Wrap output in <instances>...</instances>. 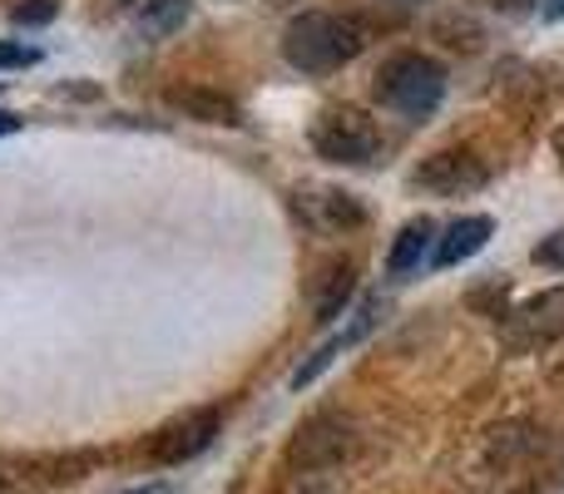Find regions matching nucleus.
Listing matches in <instances>:
<instances>
[{"label":"nucleus","mask_w":564,"mask_h":494,"mask_svg":"<svg viewBox=\"0 0 564 494\" xmlns=\"http://www.w3.org/2000/svg\"><path fill=\"white\" fill-rule=\"evenodd\" d=\"M377 105L401 119H426L446 99V69L431 55H391L377 69Z\"/></svg>","instance_id":"nucleus-2"},{"label":"nucleus","mask_w":564,"mask_h":494,"mask_svg":"<svg viewBox=\"0 0 564 494\" xmlns=\"http://www.w3.org/2000/svg\"><path fill=\"white\" fill-rule=\"evenodd\" d=\"M431 238H436V223L431 218H411L406 228L397 233V243H391L387 252V277H411V272L426 262V252H431Z\"/></svg>","instance_id":"nucleus-11"},{"label":"nucleus","mask_w":564,"mask_h":494,"mask_svg":"<svg viewBox=\"0 0 564 494\" xmlns=\"http://www.w3.org/2000/svg\"><path fill=\"white\" fill-rule=\"evenodd\" d=\"M188 15V0H144V25L149 30H174Z\"/></svg>","instance_id":"nucleus-13"},{"label":"nucleus","mask_w":564,"mask_h":494,"mask_svg":"<svg viewBox=\"0 0 564 494\" xmlns=\"http://www.w3.org/2000/svg\"><path fill=\"white\" fill-rule=\"evenodd\" d=\"M351 287H357V262H332V267L317 277V301H312L317 321H337L341 307H347V297H351Z\"/></svg>","instance_id":"nucleus-12"},{"label":"nucleus","mask_w":564,"mask_h":494,"mask_svg":"<svg viewBox=\"0 0 564 494\" xmlns=\"http://www.w3.org/2000/svg\"><path fill=\"white\" fill-rule=\"evenodd\" d=\"M401 6H416V0H401Z\"/></svg>","instance_id":"nucleus-20"},{"label":"nucleus","mask_w":564,"mask_h":494,"mask_svg":"<svg viewBox=\"0 0 564 494\" xmlns=\"http://www.w3.org/2000/svg\"><path fill=\"white\" fill-rule=\"evenodd\" d=\"M535 262H545V267H560L564 272V228H555V233H550L545 243L535 248Z\"/></svg>","instance_id":"nucleus-16"},{"label":"nucleus","mask_w":564,"mask_h":494,"mask_svg":"<svg viewBox=\"0 0 564 494\" xmlns=\"http://www.w3.org/2000/svg\"><path fill=\"white\" fill-rule=\"evenodd\" d=\"M312 149H317L322 158H332V164L367 168V164H377L381 158L387 139H381V129H377V119L371 114L341 105V109H327V114L317 119V129H312Z\"/></svg>","instance_id":"nucleus-3"},{"label":"nucleus","mask_w":564,"mask_h":494,"mask_svg":"<svg viewBox=\"0 0 564 494\" xmlns=\"http://www.w3.org/2000/svg\"><path fill=\"white\" fill-rule=\"evenodd\" d=\"M555 149H560V158H564V129H560V139H555Z\"/></svg>","instance_id":"nucleus-19"},{"label":"nucleus","mask_w":564,"mask_h":494,"mask_svg":"<svg viewBox=\"0 0 564 494\" xmlns=\"http://www.w3.org/2000/svg\"><path fill=\"white\" fill-rule=\"evenodd\" d=\"M35 59H40L35 45H0V69H25Z\"/></svg>","instance_id":"nucleus-15"},{"label":"nucleus","mask_w":564,"mask_h":494,"mask_svg":"<svg viewBox=\"0 0 564 494\" xmlns=\"http://www.w3.org/2000/svg\"><path fill=\"white\" fill-rule=\"evenodd\" d=\"M20 129V114H6V109H0V134H15Z\"/></svg>","instance_id":"nucleus-17"},{"label":"nucleus","mask_w":564,"mask_h":494,"mask_svg":"<svg viewBox=\"0 0 564 494\" xmlns=\"http://www.w3.org/2000/svg\"><path fill=\"white\" fill-rule=\"evenodd\" d=\"M361 50H367V25L351 15H332V10H302L282 35V55L302 75H332L351 65Z\"/></svg>","instance_id":"nucleus-1"},{"label":"nucleus","mask_w":564,"mask_h":494,"mask_svg":"<svg viewBox=\"0 0 564 494\" xmlns=\"http://www.w3.org/2000/svg\"><path fill=\"white\" fill-rule=\"evenodd\" d=\"M411 184L426 188V194H441V198H460V194H476V188L490 184V168L476 149H441L431 154L426 164L411 174Z\"/></svg>","instance_id":"nucleus-6"},{"label":"nucleus","mask_w":564,"mask_h":494,"mask_svg":"<svg viewBox=\"0 0 564 494\" xmlns=\"http://www.w3.org/2000/svg\"><path fill=\"white\" fill-rule=\"evenodd\" d=\"M55 10H59V0H25V6L10 10V20L15 25H45V20H55Z\"/></svg>","instance_id":"nucleus-14"},{"label":"nucleus","mask_w":564,"mask_h":494,"mask_svg":"<svg viewBox=\"0 0 564 494\" xmlns=\"http://www.w3.org/2000/svg\"><path fill=\"white\" fill-rule=\"evenodd\" d=\"M297 213H302V223L317 228V233L361 228V208L351 204V194H337V188H307V194H297Z\"/></svg>","instance_id":"nucleus-9"},{"label":"nucleus","mask_w":564,"mask_h":494,"mask_svg":"<svg viewBox=\"0 0 564 494\" xmlns=\"http://www.w3.org/2000/svg\"><path fill=\"white\" fill-rule=\"evenodd\" d=\"M500 337L516 351H535V347L560 341L564 337V287H550V292H540V297L520 301L516 311H506Z\"/></svg>","instance_id":"nucleus-5"},{"label":"nucleus","mask_w":564,"mask_h":494,"mask_svg":"<svg viewBox=\"0 0 564 494\" xmlns=\"http://www.w3.org/2000/svg\"><path fill=\"white\" fill-rule=\"evenodd\" d=\"M540 10H545V20H564V0H545Z\"/></svg>","instance_id":"nucleus-18"},{"label":"nucleus","mask_w":564,"mask_h":494,"mask_svg":"<svg viewBox=\"0 0 564 494\" xmlns=\"http://www.w3.org/2000/svg\"><path fill=\"white\" fill-rule=\"evenodd\" d=\"M490 233H496V223H490L486 213L456 218V223H451V233L441 238V248H436V267H456V262L476 257V252L490 243Z\"/></svg>","instance_id":"nucleus-10"},{"label":"nucleus","mask_w":564,"mask_h":494,"mask_svg":"<svg viewBox=\"0 0 564 494\" xmlns=\"http://www.w3.org/2000/svg\"><path fill=\"white\" fill-rule=\"evenodd\" d=\"M351 450H357V430H351V420H341L337 410H322V416H312L307 426L292 436L288 460L302 465V470H327V465H341Z\"/></svg>","instance_id":"nucleus-4"},{"label":"nucleus","mask_w":564,"mask_h":494,"mask_svg":"<svg viewBox=\"0 0 564 494\" xmlns=\"http://www.w3.org/2000/svg\"><path fill=\"white\" fill-rule=\"evenodd\" d=\"M218 436V410H188V416L169 420L164 430L154 436V446H149V455L159 460V465H184V460L204 455L208 446H214Z\"/></svg>","instance_id":"nucleus-7"},{"label":"nucleus","mask_w":564,"mask_h":494,"mask_svg":"<svg viewBox=\"0 0 564 494\" xmlns=\"http://www.w3.org/2000/svg\"><path fill=\"white\" fill-rule=\"evenodd\" d=\"M169 105H174L184 119H198V124H228V129L243 124V105H238V99H228L224 89H208V85L169 89Z\"/></svg>","instance_id":"nucleus-8"}]
</instances>
